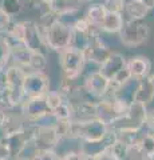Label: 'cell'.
<instances>
[{
	"label": "cell",
	"instance_id": "cell-1",
	"mask_svg": "<svg viewBox=\"0 0 154 160\" xmlns=\"http://www.w3.org/2000/svg\"><path fill=\"white\" fill-rule=\"evenodd\" d=\"M147 106L137 102H133L127 107L125 113L119 116L117 120L109 126V128L115 132L122 131H135V129L145 128L146 116H147Z\"/></svg>",
	"mask_w": 154,
	"mask_h": 160
},
{
	"label": "cell",
	"instance_id": "cell-2",
	"mask_svg": "<svg viewBox=\"0 0 154 160\" xmlns=\"http://www.w3.org/2000/svg\"><path fill=\"white\" fill-rule=\"evenodd\" d=\"M118 38L126 48L141 47L150 38V26L145 20H125Z\"/></svg>",
	"mask_w": 154,
	"mask_h": 160
},
{
	"label": "cell",
	"instance_id": "cell-3",
	"mask_svg": "<svg viewBox=\"0 0 154 160\" xmlns=\"http://www.w3.org/2000/svg\"><path fill=\"white\" fill-rule=\"evenodd\" d=\"M59 55V67L62 69V78L77 80L81 78L87 64L84 52L74 47H67L58 53Z\"/></svg>",
	"mask_w": 154,
	"mask_h": 160
},
{
	"label": "cell",
	"instance_id": "cell-4",
	"mask_svg": "<svg viewBox=\"0 0 154 160\" xmlns=\"http://www.w3.org/2000/svg\"><path fill=\"white\" fill-rule=\"evenodd\" d=\"M71 27L59 20V18L43 33V39L47 48L58 53L71 46Z\"/></svg>",
	"mask_w": 154,
	"mask_h": 160
},
{
	"label": "cell",
	"instance_id": "cell-5",
	"mask_svg": "<svg viewBox=\"0 0 154 160\" xmlns=\"http://www.w3.org/2000/svg\"><path fill=\"white\" fill-rule=\"evenodd\" d=\"M109 126L99 119H91L86 122H71L70 139L79 142H94L103 138L109 131Z\"/></svg>",
	"mask_w": 154,
	"mask_h": 160
},
{
	"label": "cell",
	"instance_id": "cell-6",
	"mask_svg": "<svg viewBox=\"0 0 154 160\" xmlns=\"http://www.w3.org/2000/svg\"><path fill=\"white\" fill-rule=\"evenodd\" d=\"M19 108H20V116L26 123L40 124L42 120L51 116V108L48 107L46 96L24 99Z\"/></svg>",
	"mask_w": 154,
	"mask_h": 160
},
{
	"label": "cell",
	"instance_id": "cell-7",
	"mask_svg": "<svg viewBox=\"0 0 154 160\" xmlns=\"http://www.w3.org/2000/svg\"><path fill=\"white\" fill-rule=\"evenodd\" d=\"M6 72V83H7V91L9 93L15 108H19L20 104L24 102V95H23V82L26 78L27 69H24L15 64L9 66L4 69Z\"/></svg>",
	"mask_w": 154,
	"mask_h": 160
},
{
	"label": "cell",
	"instance_id": "cell-8",
	"mask_svg": "<svg viewBox=\"0 0 154 160\" xmlns=\"http://www.w3.org/2000/svg\"><path fill=\"white\" fill-rule=\"evenodd\" d=\"M50 89V76L46 72L27 71L23 82V95L24 99L44 96Z\"/></svg>",
	"mask_w": 154,
	"mask_h": 160
},
{
	"label": "cell",
	"instance_id": "cell-9",
	"mask_svg": "<svg viewBox=\"0 0 154 160\" xmlns=\"http://www.w3.org/2000/svg\"><path fill=\"white\" fill-rule=\"evenodd\" d=\"M23 22V35L22 42L31 52H39L47 55L50 49L44 43L43 35L38 27V23L35 20H22Z\"/></svg>",
	"mask_w": 154,
	"mask_h": 160
},
{
	"label": "cell",
	"instance_id": "cell-10",
	"mask_svg": "<svg viewBox=\"0 0 154 160\" xmlns=\"http://www.w3.org/2000/svg\"><path fill=\"white\" fill-rule=\"evenodd\" d=\"M111 88V82L105 78L97 69V71L90 72L83 82V91L86 95L90 96L91 100H99L106 98Z\"/></svg>",
	"mask_w": 154,
	"mask_h": 160
},
{
	"label": "cell",
	"instance_id": "cell-11",
	"mask_svg": "<svg viewBox=\"0 0 154 160\" xmlns=\"http://www.w3.org/2000/svg\"><path fill=\"white\" fill-rule=\"evenodd\" d=\"M113 49L106 43V40L102 38V32L98 29V31L93 33L90 43H88L86 51H84V56H86L87 63L88 62L94 63L99 67L109 58V55Z\"/></svg>",
	"mask_w": 154,
	"mask_h": 160
},
{
	"label": "cell",
	"instance_id": "cell-12",
	"mask_svg": "<svg viewBox=\"0 0 154 160\" xmlns=\"http://www.w3.org/2000/svg\"><path fill=\"white\" fill-rule=\"evenodd\" d=\"M61 138L54 127V122L51 124H38L35 136L32 144L36 149H55L61 144Z\"/></svg>",
	"mask_w": 154,
	"mask_h": 160
},
{
	"label": "cell",
	"instance_id": "cell-13",
	"mask_svg": "<svg viewBox=\"0 0 154 160\" xmlns=\"http://www.w3.org/2000/svg\"><path fill=\"white\" fill-rule=\"evenodd\" d=\"M117 139H118L117 132L113 131V129H109L105 136L98 139V140H94V142H81V144H79V151L88 160H91L95 156H98V155H101L102 152L109 151L110 147L115 143Z\"/></svg>",
	"mask_w": 154,
	"mask_h": 160
},
{
	"label": "cell",
	"instance_id": "cell-14",
	"mask_svg": "<svg viewBox=\"0 0 154 160\" xmlns=\"http://www.w3.org/2000/svg\"><path fill=\"white\" fill-rule=\"evenodd\" d=\"M126 62H127V59L123 56L122 53L113 51L109 55V58L98 67V71L111 82V80L126 67Z\"/></svg>",
	"mask_w": 154,
	"mask_h": 160
},
{
	"label": "cell",
	"instance_id": "cell-15",
	"mask_svg": "<svg viewBox=\"0 0 154 160\" xmlns=\"http://www.w3.org/2000/svg\"><path fill=\"white\" fill-rule=\"evenodd\" d=\"M72 106V122H86L97 119V102L91 99H82L71 102Z\"/></svg>",
	"mask_w": 154,
	"mask_h": 160
},
{
	"label": "cell",
	"instance_id": "cell-16",
	"mask_svg": "<svg viewBox=\"0 0 154 160\" xmlns=\"http://www.w3.org/2000/svg\"><path fill=\"white\" fill-rule=\"evenodd\" d=\"M126 68L129 69V73L133 79L142 80L151 73V62L147 56L137 55L126 62Z\"/></svg>",
	"mask_w": 154,
	"mask_h": 160
},
{
	"label": "cell",
	"instance_id": "cell-17",
	"mask_svg": "<svg viewBox=\"0 0 154 160\" xmlns=\"http://www.w3.org/2000/svg\"><path fill=\"white\" fill-rule=\"evenodd\" d=\"M134 155H135V160L138 159L153 160L154 159V132L145 129L138 146L131 151L130 158H133Z\"/></svg>",
	"mask_w": 154,
	"mask_h": 160
},
{
	"label": "cell",
	"instance_id": "cell-18",
	"mask_svg": "<svg viewBox=\"0 0 154 160\" xmlns=\"http://www.w3.org/2000/svg\"><path fill=\"white\" fill-rule=\"evenodd\" d=\"M84 2L83 0H48L47 6L50 11L56 15L78 13L82 9Z\"/></svg>",
	"mask_w": 154,
	"mask_h": 160
},
{
	"label": "cell",
	"instance_id": "cell-19",
	"mask_svg": "<svg viewBox=\"0 0 154 160\" xmlns=\"http://www.w3.org/2000/svg\"><path fill=\"white\" fill-rule=\"evenodd\" d=\"M134 102L149 106L154 102V84L151 83L150 76L142 80H138L137 89L134 93Z\"/></svg>",
	"mask_w": 154,
	"mask_h": 160
},
{
	"label": "cell",
	"instance_id": "cell-20",
	"mask_svg": "<svg viewBox=\"0 0 154 160\" xmlns=\"http://www.w3.org/2000/svg\"><path fill=\"white\" fill-rule=\"evenodd\" d=\"M125 19H123L122 12L117 11H107L102 24L99 26V31L103 33H119V31L123 27Z\"/></svg>",
	"mask_w": 154,
	"mask_h": 160
},
{
	"label": "cell",
	"instance_id": "cell-21",
	"mask_svg": "<svg viewBox=\"0 0 154 160\" xmlns=\"http://www.w3.org/2000/svg\"><path fill=\"white\" fill-rule=\"evenodd\" d=\"M122 12L127 16V20H145L150 9L141 0H127Z\"/></svg>",
	"mask_w": 154,
	"mask_h": 160
},
{
	"label": "cell",
	"instance_id": "cell-22",
	"mask_svg": "<svg viewBox=\"0 0 154 160\" xmlns=\"http://www.w3.org/2000/svg\"><path fill=\"white\" fill-rule=\"evenodd\" d=\"M106 13H107V9L101 2H91L88 4V7L86 8L84 19H86L93 27L99 28V26L102 24L103 19L106 16Z\"/></svg>",
	"mask_w": 154,
	"mask_h": 160
},
{
	"label": "cell",
	"instance_id": "cell-23",
	"mask_svg": "<svg viewBox=\"0 0 154 160\" xmlns=\"http://www.w3.org/2000/svg\"><path fill=\"white\" fill-rule=\"evenodd\" d=\"M11 48V63L15 66H19L24 69H28L29 60H31L32 52L28 48H26L23 43L16 44V46L9 47Z\"/></svg>",
	"mask_w": 154,
	"mask_h": 160
},
{
	"label": "cell",
	"instance_id": "cell-24",
	"mask_svg": "<svg viewBox=\"0 0 154 160\" xmlns=\"http://www.w3.org/2000/svg\"><path fill=\"white\" fill-rule=\"evenodd\" d=\"M51 118L54 122H68L72 120V106L70 100L63 102L58 108H55L51 112Z\"/></svg>",
	"mask_w": 154,
	"mask_h": 160
},
{
	"label": "cell",
	"instance_id": "cell-25",
	"mask_svg": "<svg viewBox=\"0 0 154 160\" xmlns=\"http://www.w3.org/2000/svg\"><path fill=\"white\" fill-rule=\"evenodd\" d=\"M109 151H110L118 160H129L131 156V147L119 138L115 140V143L110 147Z\"/></svg>",
	"mask_w": 154,
	"mask_h": 160
},
{
	"label": "cell",
	"instance_id": "cell-26",
	"mask_svg": "<svg viewBox=\"0 0 154 160\" xmlns=\"http://www.w3.org/2000/svg\"><path fill=\"white\" fill-rule=\"evenodd\" d=\"M0 8L8 16H11L13 19L15 16L24 12V3H23V0H2L0 2Z\"/></svg>",
	"mask_w": 154,
	"mask_h": 160
},
{
	"label": "cell",
	"instance_id": "cell-27",
	"mask_svg": "<svg viewBox=\"0 0 154 160\" xmlns=\"http://www.w3.org/2000/svg\"><path fill=\"white\" fill-rule=\"evenodd\" d=\"M48 66V58L44 53L32 52L31 60H29V66L27 71H35V72H44V69Z\"/></svg>",
	"mask_w": 154,
	"mask_h": 160
},
{
	"label": "cell",
	"instance_id": "cell-28",
	"mask_svg": "<svg viewBox=\"0 0 154 160\" xmlns=\"http://www.w3.org/2000/svg\"><path fill=\"white\" fill-rule=\"evenodd\" d=\"M11 63V48L4 35H0V71L6 69Z\"/></svg>",
	"mask_w": 154,
	"mask_h": 160
},
{
	"label": "cell",
	"instance_id": "cell-29",
	"mask_svg": "<svg viewBox=\"0 0 154 160\" xmlns=\"http://www.w3.org/2000/svg\"><path fill=\"white\" fill-rule=\"evenodd\" d=\"M44 96H46L48 107L51 108V112H52L55 108H58L59 106H61L63 102H66V100H67L59 91H48L46 95H44Z\"/></svg>",
	"mask_w": 154,
	"mask_h": 160
},
{
	"label": "cell",
	"instance_id": "cell-30",
	"mask_svg": "<svg viewBox=\"0 0 154 160\" xmlns=\"http://www.w3.org/2000/svg\"><path fill=\"white\" fill-rule=\"evenodd\" d=\"M31 160H61V155L55 149H36Z\"/></svg>",
	"mask_w": 154,
	"mask_h": 160
},
{
	"label": "cell",
	"instance_id": "cell-31",
	"mask_svg": "<svg viewBox=\"0 0 154 160\" xmlns=\"http://www.w3.org/2000/svg\"><path fill=\"white\" fill-rule=\"evenodd\" d=\"M103 6L106 7L107 11H117V12H122L123 7H125L126 0H99Z\"/></svg>",
	"mask_w": 154,
	"mask_h": 160
},
{
	"label": "cell",
	"instance_id": "cell-32",
	"mask_svg": "<svg viewBox=\"0 0 154 160\" xmlns=\"http://www.w3.org/2000/svg\"><path fill=\"white\" fill-rule=\"evenodd\" d=\"M12 22H13V19L11 16H8V15L0 8V35L7 33L8 28H9V26H11Z\"/></svg>",
	"mask_w": 154,
	"mask_h": 160
},
{
	"label": "cell",
	"instance_id": "cell-33",
	"mask_svg": "<svg viewBox=\"0 0 154 160\" xmlns=\"http://www.w3.org/2000/svg\"><path fill=\"white\" fill-rule=\"evenodd\" d=\"M61 160H88L84 155L79 151H67L61 155Z\"/></svg>",
	"mask_w": 154,
	"mask_h": 160
},
{
	"label": "cell",
	"instance_id": "cell-34",
	"mask_svg": "<svg viewBox=\"0 0 154 160\" xmlns=\"http://www.w3.org/2000/svg\"><path fill=\"white\" fill-rule=\"evenodd\" d=\"M145 128L149 129V131L154 132V108L153 109H147V116H146Z\"/></svg>",
	"mask_w": 154,
	"mask_h": 160
},
{
	"label": "cell",
	"instance_id": "cell-35",
	"mask_svg": "<svg viewBox=\"0 0 154 160\" xmlns=\"http://www.w3.org/2000/svg\"><path fill=\"white\" fill-rule=\"evenodd\" d=\"M9 159H11V155H9L8 148L3 143V140L0 139V160H9Z\"/></svg>",
	"mask_w": 154,
	"mask_h": 160
},
{
	"label": "cell",
	"instance_id": "cell-36",
	"mask_svg": "<svg viewBox=\"0 0 154 160\" xmlns=\"http://www.w3.org/2000/svg\"><path fill=\"white\" fill-rule=\"evenodd\" d=\"M91 160H118V159L114 156L110 151H106V152H102L101 155H98V156H95Z\"/></svg>",
	"mask_w": 154,
	"mask_h": 160
},
{
	"label": "cell",
	"instance_id": "cell-37",
	"mask_svg": "<svg viewBox=\"0 0 154 160\" xmlns=\"http://www.w3.org/2000/svg\"><path fill=\"white\" fill-rule=\"evenodd\" d=\"M8 115H9V112L0 109V129H3L4 126H6V123H7V120H8Z\"/></svg>",
	"mask_w": 154,
	"mask_h": 160
},
{
	"label": "cell",
	"instance_id": "cell-38",
	"mask_svg": "<svg viewBox=\"0 0 154 160\" xmlns=\"http://www.w3.org/2000/svg\"><path fill=\"white\" fill-rule=\"evenodd\" d=\"M141 2L145 4V6L150 9V11H151V9H154V0H141Z\"/></svg>",
	"mask_w": 154,
	"mask_h": 160
},
{
	"label": "cell",
	"instance_id": "cell-39",
	"mask_svg": "<svg viewBox=\"0 0 154 160\" xmlns=\"http://www.w3.org/2000/svg\"><path fill=\"white\" fill-rule=\"evenodd\" d=\"M149 76H150V79H151V83L154 84V73H150V75H149Z\"/></svg>",
	"mask_w": 154,
	"mask_h": 160
},
{
	"label": "cell",
	"instance_id": "cell-40",
	"mask_svg": "<svg viewBox=\"0 0 154 160\" xmlns=\"http://www.w3.org/2000/svg\"><path fill=\"white\" fill-rule=\"evenodd\" d=\"M15 160H31V159H27V158H16Z\"/></svg>",
	"mask_w": 154,
	"mask_h": 160
},
{
	"label": "cell",
	"instance_id": "cell-41",
	"mask_svg": "<svg viewBox=\"0 0 154 160\" xmlns=\"http://www.w3.org/2000/svg\"><path fill=\"white\" fill-rule=\"evenodd\" d=\"M83 2H84V3H86V2H90V3H91V2H95V0H83Z\"/></svg>",
	"mask_w": 154,
	"mask_h": 160
},
{
	"label": "cell",
	"instance_id": "cell-42",
	"mask_svg": "<svg viewBox=\"0 0 154 160\" xmlns=\"http://www.w3.org/2000/svg\"><path fill=\"white\" fill-rule=\"evenodd\" d=\"M138 160H146V159H138Z\"/></svg>",
	"mask_w": 154,
	"mask_h": 160
}]
</instances>
